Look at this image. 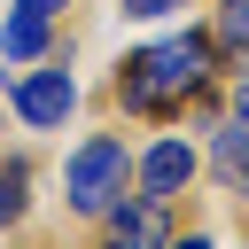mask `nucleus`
Listing matches in <instances>:
<instances>
[{
	"mask_svg": "<svg viewBox=\"0 0 249 249\" xmlns=\"http://www.w3.org/2000/svg\"><path fill=\"white\" fill-rule=\"evenodd\" d=\"M210 62H218L210 31L148 39V47H132V54L117 62V101H124L132 117H179V109L210 86Z\"/></svg>",
	"mask_w": 249,
	"mask_h": 249,
	"instance_id": "f257e3e1",
	"label": "nucleus"
},
{
	"mask_svg": "<svg viewBox=\"0 0 249 249\" xmlns=\"http://www.w3.org/2000/svg\"><path fill=\"white\" fill-rule=\"evenodd\" d=\"M62 187H70V210H78V218H101V210L132 187V148H124L117 132H86L78 156H70V171H62Z\"/></svg>",
	"mask_w": 249,
	"mask_h": 249,
	"instance_id": "f03ea898",
	"label": "nucleus"
},
{
	"mask_svg": "<svg viewBox=\"0 0 249 249\" xmlns=\"http://www.w3.org/2000/svg\"><path fill=\"white\" fill-rule=\"evenodd\" d=\"M8 101H16V117H23L31 132H54V124L78 109V86H70V70H62V62H39V70L8 78Z\"/></svg>",
	"mask_w": 249,
	"mask_h": 249,
	"instance_id": "7ed1b4c3",
	"label": "nucleus"
},
{
	"mask_svg": "<svg viewBox=\"0 0 249 249\" xmlns=\"http://www.w3.org/2000/svg\"><path fill=\"white\" fill-rule=\"evenodd\" d=\"M195 171H202V156H195L187 140H156L148 156H132V179H140V195H156V202H179V195L195 187Z\"/></svg>",
	"mask_w": 249,
	"mask_h": 249,
	"instance_id": "20e7f679",
	"label": "nucleus"
},
{
	"mask_svg": "<svg viewBox=\"0 0 249 249\" xmlns=\"http://www.w3.org/2000/svg\"><path fill=\"white\" fill-rule=\"evenodd\" d=\"M101 218H109V241H132V249H163L171 241V202H156V195H117Z\"/></svg>",
	"mask_w": 249,
	"mask_h": 249,
	"instance_id": "39448f33",
	"label": "nucleus"
},
{
	"mask_svg": "<svg viewBox=\"0 0 249 249\" xmlns=\"http://www.w3.org/2000/svg\"><path fill=\"white\" fill-rule=\"evenodd\" d=\"M47 47H54V16L16 8V16L0 23V62H47Z\"/></svg>",
	"mask_w": 249,
	"mask_h": 249,
	"instance_id": "423d86ee",
	"label": "nucleus"
},
{
	"mask_svg": "<svg viewBox=\"0 0 249 249\" xmlns=\"http://www.w3.org/2000/svg\"><path fill=\"white\" fill-rule=\"evenodd\" d=\"M210 171H218V187H226V195H249V117L218 124V148H210Z\"/></svg>",
	"mask_w": 249,
	"mask_h": 249,
	"instance_id": "0eeeda50",
	"label": "nucleus"
},
{
	"mask_svg": "<svg viewBox=\"0 0 249 249\" xmlns=\"http://www.w3.org/2000/svg\"><path fill=\"white\" fill-rule=\"evenodd\" d=\"M23 210H31V163L8 156V163H0V226H16Z\"/></svg>",
	"mask_w": 249,
	"mask_h": 249,
	"instance_id": "6e6552de",
	"label": "nucleus"
},
{
	"mask_svg": "<svg viewBox=\"0 0 249 249\" xmlns=\"http://www.w3.org/2000/svg\"><path fill=\"white\" fill-rule=\"evenodd\" d=\"M210 47H218V54H233V62H249V0H226V8H218Z\"/></svg>",
	"mask_w": 249,
	"mask_h": 249,
	"instance_id": "1a4fd4ad",
	"label": "nucleus"
},
{
	"mask_svg": "<svg viewBox=\"0 0 249 249\" xmlns=\"http://www.w3.org/2000/svg\"><path fill=\"white\" fill-rule=\"evenodd\" d=\"M117 8H124V16H140V23H163V16H179L187 0H117Z\"/></svg>",
	"mask_w": 249,
	"mask_h": 249,
	"instance_id": "9d476101",
	"label": "nucleus"
},
{
	"mask_svg": "<svg viewBox=\"0 0 249 249\" xmlns=\"http://www.w3.org/2000/svg\"><path fill=\"white\" fill-rule=\"evenodd\" d=\"M16 8H39V16H62L70 0H16Z\"/></svg>",
	"mask_w": 249,
	"mask_h": 249,
	"instance_id": "9b49d317",
	"label": "nucleus"
},
{
	"mask_svg": "<svg viewBox=\"0 0 249 249\" xmlns=\"http://www.w3.org/2000/svg\"><path fill=\"white\" fill-rule=\"evenodd\" d=\"M233 117H249V78H241V86H233Z\"/></svg>",
	"mask_w": 249,
	"mask_h": 249,
	"instance_id": "f8f14e48",
	"label": "nucleus"
},
{
	"mask_svg": "<svg viewBox=\"0 0 249 249\" xmlns=\"http://www.w3.org/2000/svg\"><path fill=\"white\" fill-rule=\"evenodd\" d=\"M163 249H210V233H187V241H163Z\"/></svg>",
	"mask_w": 249,
	"mask_h": 249,
	"instance_id": "ddd939ff",
	"label": "nucleus"
},
{
	"mask_svg": "<svg viewBox=\"0 0 249 249\" xmlns=\"http://www.w3.org/2000/svg\"><path fill=\"white\" fill-rule=\"evenodd\" d=\"M101 249H132V241H101Z\"/></svg>",
	"mask_w": 249,
	"mask_h": 249,
	"instance_id": "4468645a",
	"label": "nucleus"
}]
</instances>
